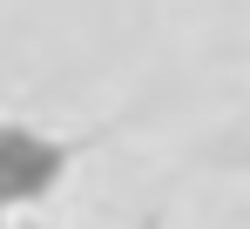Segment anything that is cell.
I'll use <instances>...</instances> for the list:
<instances>
[{
    "instance_id": "cell-1",
    "label": "cell",
    "mask_w": 250,
    "mask_h": 229,
    "mask_svg": "<svg viewBox=\"0 0 250 229\" xmlns=\"http://www.w3.org/2000/svg\"><path fill=\"white\" fill-rule=\"evenodd\" d=\"M61 142H47L41 128H21V121H0V209L14 202H41L61 182Z\"/></svg>"
}]
</instances>
